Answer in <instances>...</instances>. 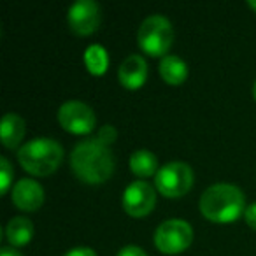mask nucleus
Instances as JSON below:
<instances>
[{
	"instance_id": "obj_8",
	"label": "nucleus",
	"mask_w": 256,
	"mask_h": 256,
	"mask_svg": "<svg viewBox=\"0 0 256 256\" xmlns=\"http://www.w3.org/2000/svg\"><path fill=\"white\" fill-rule=\"evenodd\" d=\"M156 206L154 188L146 181H134L123 192V209L132 218H144Z\"/></svg>"
},
{
	"instance_id": "obj_18",
	"label": "nucleus",
	"mask_w": 256,
	"mask_h": 256,
	"mask_svg": "<svg viewBox=\"0 0 256 256\" xmlns=\"http://www.w3.org/2000/svg\"><path fill=\"white\" fill-rule=\"evenodd\" d=\"M116 137H118L116 128L110 126V124H104V126L98 130V136H96V139H98L102 144H106V146H109V144H112L114 140H116Z\"/></svg>"
},
{
	"instance_id": "obj_10",
	"label": "nucleus",
	"mask_w": 256,
	"mask_h": 256,
	"mask_svg": "<svg viewBox=\"0 0 256 256\" xmlns=\"http://www.w3.org/2000/svg\"><path fill=\"white\" fill-rule=\"evenodd\" d=\"M12 204L20 210L34 212L44 204V190L34 179H22L12 188Z\"/></svg>"
},
{
	"instance_id": "obj_7",
	"label": "nucleus",
	"mask_w": 256,
	"mask_h": 256,
	"mask_svg": "<svg viewBox=\"0 0 256 256\" xmlns=\"http://www.w3.org/2000/svg\"><path fill=\"white\" fill-rule=\"evenodd\" d=\"M58 121L64 126V130L76 136H84L95 128L96 118L95 112L90 106L79 100H70L65 102L58 110Z\"/></svg>"
},
{
	"instance_id": "obj_22",
	"label": "nucleus",
	"mask_w": 256,
	"mask_h": 256,
	"mask_svg": "<svg viewBox=\"0 0 256 256\" xmlns=\"http://www.w3.org/2000/svg\"><path fill=\"white\" fill-rule=\"evenodd\" d=\"M0 256H22V254L11 248H2L0 249Z\"/></svg>"
},
{
	"instance_id": "obj_11",
	"label": "nucleus",
	"mask_w": 256,
	"mask_h": 256,
	"mask_svg": "<svg viewBox=\"0 0 256 256\" xmlns=\"http://www.w3.org/2000/svg\"><path fill=\"white\" fill-rule=\"evenodd\" d=\"M118 79L126 90H137L148 79V64L140 54H130L120 65Z\"/></svg>"
},
{
	"instance_id": "obj_24",
	"label": "nucleus",
	"mask_w": 256,
	"mask_h": 256,
	"mask_svg": "<svg viewBox=\"0 0 256 256\" xmlns=\"http://www.w3.org/2000/svg\"><path fill=\"white\" fill-rule=\"evenodd\" d=\"M252 96H254V100H256V81H254V84H252Z\"/></svg>"
},
{
	"instance_id": "obj_1",
	"label": "nucleus",
	"mask_w": 256,
	"mask_h": 256,
	"mask_svg": "<svg viewBox=\"0 0 256 256\" xmlns=\"http://www.w3.org/2000/svg\"><path fill=\"white\" fill-rule=\"evenodd\" d=\"M70 165L76 178L86 184H102L114 172L112 154L98 139L79 142L70 154Z\"/></svg>"
},
{
	"instance_id": "obj_2",
	"label": "nucleus",
	"mask_w": 256,
	"mask_h": 256,
	"mask_svg": "<svg viewBox=\"0 0 256 256\" xmlns=\"http://www.w3.org/2000/svg\"><path fill=\"white\" fill-rule=\"evenodd\" d=\"M244 210V193L234 184L218 182L200 196V212L212 223H230Z\"/></svg>"
},
{
	"instance_id": "obj_17",
	"label": "nucleus",
	"mask_w": 256,
	"mask_h": 256,
	"mask_svg": "<svg viewBox=\"0 0 256 256\" xmlns=\"http://www.w3.org/2000/svg\"><path fill=\"white\" fill-rule=\"evenodd\" d=\"M11 182H12V167L8 162V158L2 156L0 158V192H2V195H6L9 192Z\"/></svg>"
},
{
	"instance_id": "obj_9",
	"label": "nucleus",
	"mask_w": 256,
	"mask_h": 256,
	"mask_svg": "<svg viewBox=\"0 0 256 256\" xmlns=\"http://www.w3.org/2000/svg\"><path fill=\"white\" fill-rule=\"evenodd\" d=\"M68 26L78 36H90L100 25V8L93 0H78L67 14Z\"/></svg>"
},
{
	"instance_id": "obj_14",
	"label": "nucleus",
	"mask_w": 256,
	"mask_h": 256,
	"mask_svg": "<svg viewBox=\"0 0 256 256\" xmlns=\"http://www.w3.org/2000/svg\"><path fill=\"white\" fill-rule=\"evenodd\" d=\"M6 235H8V240L12 246H25L32 240L34 237V224L30 220L23 216H16L12 218L8 223L6 228Z\"/></svg>"
},
{
	"instance_id": "obj_5",
	"label": "nucleus",
	"mask_w": 256,
	"mask_h": 256,
	"mask_svg": "<svg viewBox=\"0 0 256 256\" xmlns=\"http://www.w3.org/2000/svg\"><path fill=\"white\" fill-rule=\"evenodd\" d=\"M156 190L168 198H179L192 190L193 170L184 162H170L164 165L154 176Z\"/></svg>"
},
{
	"instance_id": "obj_20",
	"label": "nucleus",
	"mask_w": 256,
	"mask_h": 256,
	"mask_svg": "<svg viewBox=\"0 0 256 256\" xmlns=\"http://www.w3.org/2000/svg\"><path fill=\"white\" fill-rule=\"evenodd\" d=\"M116 256H148V254L140 248H137V246H124Z\"/></svg>"
},
{
	"instance_id": "obj_3",
	"label": "nucleus",
	"mask_w": 256,
	"mask_h": 256,
	"mask_svg": "<svg viewBox=\"0 0 256 256\" xmlns=\"http://www.w3.org/2000/svg\"><path fill=\"white\" fill-rule=\"evenodd\" d=\"M20 165L32 176H50L60 167L64 150L50 137H37L23 144L18 151Z\"/></svg>"
},
{
	"instance_id": "obj_15",
	"label": "nucleus",
	"mask_w": 256,
	"mask_h": 256,
	"mask_svg": "<svg viewBox=\"0 0 256 256\" xmlns=\"http://www.w3.org/2000/svg\"><path fill=\"white\" fill-rule=\"evenodd\" d=\"M130 168L139 178H150L158 174V160L151 151L139 150L130 156Z\"/></svg>"
},
{
	"instance_id": "obj_19",
	"label": "nucleus",
	"mask_w": 256,
	"mask_h": 256,
	"mask_svg": "<svg viewBox=\"0 0 256 256\" xmlns=\"http://www.w3.org/2000/svg\"><path fill=\"white\" fill-rule=\"evenodd\" d=\"M244 218H246V223H248L252 230H256V204H251V206L244 210Z\"/></svg>"
},
{
	"instance_id": "obj_21",
	"label": "nucleus",
	"mask_w": 256,
	"mask_h": 256,
	"mask_svg": "<svg viewBox=\"0 0 256 256\" xmlns=\"http://www.w3.org/2000/svg\"><path fill=\"white\" fill-rule=\"evenodd\" d=\"M64 256H96V254H95V251L90 248H74L65 252Z\"/></svg>"
},
{
	"instance_id": "obj_4",
	"label": "nucleus",
	"mask_w": 256,
	"mask_h": 256,
	"mask_svg": "<svg viewBox=\"0 0 256 256\" xmlns=\"http://www.w3.org/2000/svg\"><path fill=\"white\" fill-rule=\"evenodd\" d=\"M174 40V30L165 16L154 14L146 18L137 32V44L151 56H165Z\"/></svg>"
},
{
	"instance_id": "obj_16",
	"label": "nucleus",
	"mask_w": 256,
	"mask_h": 256,
	"mask_svg": "<svg viewBox=\"0 0 256 256\" xmlns=\"http://www.w3.org/2000/svg\"><path fill=\"white\" fill-rule=\"evenodd\" d=\"M84 62H86V67L92 74L100 76L106 72L107 68V54L104 51V48L100 46H92L88 48L84 54Z\"/></svg>"
},
{
	"instance_id": "obj_13",
	"label": "nucleus",
	"mask_w": 256,
	"mask_h": 256,
	"mask_svg": "<svg viewBox=\"0 0 256 256\" xmlns=\"http://www.w3.org/2000/svg\"><path fill=\"white\" fill-rule=\"evenodd\" d=\"M160 76L167 84L179 86L188 78V65L176 54H167L160 62Z\"/></svg>"
},
{
	"instance_id": "obj_23",
	"label": "nucleus",
	"mask_w": 256,
	"mask_h": 256,
	"mask_svg": "<svg viewBox=\"0 0 256 256\" xmlns=\"http://www.w3.org/2000/svg\"><path fill=\"white\" fill-rule=\"evenodd\" d=\"M248 6L252 9V11H256V0H249V2H248Z\"/></svg>"
},
{
	"instance_id": "obj_12",
	"label": "nucleus",
	"mask_w": 256,
	"mask_h": 256,
	"mask_svg": "<svg viewBox=\"0 0 256 256\" xmlns=\"http://www.w3.org/2000/svg\"><path fill=\"white\" fill-rule=\"evenodd\" d=\"M0 134H2V144L8 150H14L25 137V121L14 112H8L2 118L0 124Z\"/></svg>"
},
{
	"instance_id": "obj_6",
	"label": "nucleus",
	"mask_w": 256,
	"mask_h": 256,
	"mask_svg": "<svg viewBox=\"0 0 256 256\" xmlns=\"http://www.w3.org/2000/svg\"><path fill=\"white\" fill-rule=\"evenodd\" d=\"M193 242V230L184 220H167L154 232V246L164 254H179Z\"/></svg>"
}]
</instances>
